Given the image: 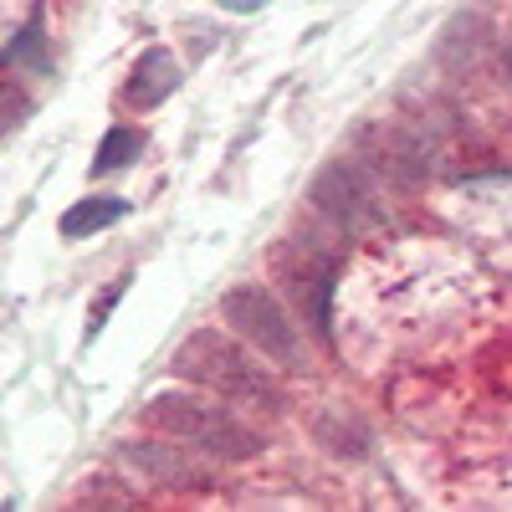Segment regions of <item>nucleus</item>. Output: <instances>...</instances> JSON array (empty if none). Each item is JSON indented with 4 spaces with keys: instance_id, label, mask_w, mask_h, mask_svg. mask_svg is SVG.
<instances>
[{
    "instance_id": "11",
    "label": "nucleus",
    "mask_w": 512,
    "mask_h": 512,
    "mask_svg": "<svg viewBox=\"0 0 512 512\" xmlns=\"http://www.w3.org/2000/svg\"><path fill=\"white\" fill-rule=\"evenodd\" d=\"M221 6H226V11H262L267 0H221Z\"/></svg>"
},
{
    "instance_id": "9",
    "label": "nucleus",
    "mask_w": 512,
    "mask_h": 512,
    "mask_svg": "<svg viewBox=\"0 0 512 512\" xmlns=\"http://www.w3.org/2000/svg\"><path fill=\"white\" fill-rule=\"evenodd\" d=\"M26 113H31V98L16 88L11 77H0V128H16Z\"/></svg>"
},
{
    "instance_id": "7",
    "label": "nucleus",
    "mask_w": 512,
    "mask_h": 512,
    "mask_svg": "<svg viewBox=\"0 0 512 512\" xmlns=\"http://www.w3.org/2000/svg\"><path fill=\"white\" fill-rule=\"evenodd\" d=\"M123 216V200H113V195H82L67 216H62V236H98L103 226H113Z\"/></svg>"
},
{
    "instance_id": "3",
    "label": "nucleus",
    "mask_w": 512,
    "mask_h": 512,
    "mask_svg": "<svg viewBox=\"0 0 512 512\" xmlns=\"http://www.w3.org/2000/svg\"><path fill=\"white\" fill-rule=\"evenodd\" d=\"M226 318H231L236 333H246V344H256L267 359H277V364H297V359H303L297 333L287 323V308L277 303L272 292H262V287H231L226 292Z\"/></svg>"
},
{
    "instance_id": "10",
    "label": "nucleus",
    "mask_w": 512,
    "mask_h": 512,
    "mask_svg": "<svg viewBox=\"0 0 512 512\" xmlns=\"http://www.w3.org/2000/svg\"><path fill=\"white\" fill-rule=\"evenodd\" d=\"M118 297H123V282H113V287H108V292L98 297V303H93V333H98V328L108 323V313H113V303H118Z\"/></svg>"
},
{
    "instance_id": "8",
    "label": "nucleus",
    "mask_w": 512,
    "mask_h": 512,
    "mask_svg": "<svg viewBox=\"0 0 512 512\" xmlns=\"http://www.w3.org/2000/svg\"><path fill=\"white\" fill-rule=\"evenodd\" d=\"M139 149H144V139L134 134V128H113V134L103 139V149H98V159H93V169H98V175H113V169L134 164Z\"/></svg>"
},
{
    "instance_id": "2",
    "label": "nucleus",
    "mask_w": 512,
    "mask_h": 512,
    "mask_svg": "<svg viewBox=\"0 0 512 512\" xmlns=\"http://www.w3.org/2000/svg\"><path fill=\"white\" fill-rule=\"evenodd\" d=\"M175 374L205 384V390H221L231 400H256V405H277V384L267 379V369L246 359V349H236L221 333H195L180 344L175 354Z\"/></svg>"
},
{
    "instance_id": "12",
    "label": "nucleus",
    "mask_w": 512,
    "mask_h": 512,
    "mask_svg": "<svg viewBox=\"0 0 512 512\" xmlns=\"http://www.w3.org/2000/svg\"><path fill=\"white\" fill-rule=\"evenodd\" d=\"M507 67H512V41H507Z\"/></svg>"
},
{
    "instance_id": "5",
    "label": "nucleus",
    "mask_w": 512,
    "mask_h": 512,
    "mask_svg": "<svg viewBox=\"0 0 512 512\" xmlns=\"http://www.w3.org/2000/svg\"><path fill=\"white\" fill-rule=\"evenodd\" d=\"M313 205L323 210V216H333V221L359 226L369 195H364V185H359V175L349 164H328V169H318V180H313Z\"/></svg>"
},
{
    "instance_id": "6",
    "label": "nucleus",
    "mask_w": 512,
    "mask_h": 512,
    "mask_svg": "<svg viewBox=\"0 0 512 512\" xmlns=\"http://www.w3.org/2000/svg\"><path fill=\"white\" fill-rule=\"evenodd\" d=\"M180 88V67H175V57H169L164 47H154V52H144L139 62H134V72H128V103L134 108H159L169 93Z\"/></svg>"
},
{
    "instance_id": "1",
    "label": "nucleus",
    "mask_w": 512,
    "mask_h": 512,
    "mask_svg": "<svg viewBox=\"0 0 512 512\" xmlns=\"http://www.w3.org/2000/svg\"><path fill=\"white\" fill-rule=\"evenodd\" d=\"M144 420L154 425V431L175 436L190 451L216 456V461H246V456L262 451V436H256L251 425H241L221 405H205V400H190V395H159V400H149Z\"/></svg>"
},
{
    "instance_id": "4",
    "label": "nucleus",
    "mask_w": 512,
    "mask_h": 512,
    "mask_svg": "<svg viewBox=\"0 0 512 512\" xmlns=\"http://www.w3.org/2000/svg\"><path fill=\"white\" fill-rule=\"evenodd\" d=\"M123 461L139 466V472L154 477V482H169V487H210L205 461L185 456L175 441H128L123 446Z\"/></svg>"
}]
</instances>
